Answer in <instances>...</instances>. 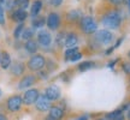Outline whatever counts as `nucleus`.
I'll return each mask as SVG.
<instances>
[{"label":"nucleus","mask_w":130,"mask_h":120,"mask_svg":"<svg viewBox=\"0 0 130 120\" xmlns=\"http://www.w3.org/2000/svg\"><path fill=\"white\" fill-rule=\"evenodd\" d=\"M122 22V16L119 12L117 11H112V12H108V13L102 18V25L105 28L108 29H117L119 25H121Z\"/></svg>","instance_id":"obj_1"},{"label":"nucleus","mask_w":130,"mask_h":120,"mask_svg":"<svg viewBox=\"0 0 130 120\" xmlns=\"http://www.w3.org/2000/svg\"><path fill=\"white\" fill-rule=\"evenodd\" d=\"M81 29L86 34H93V32L96 31L98 24L95 23V21L92 17L86 16V17L81 18Z\"/></svg>","instance_id":"obj_2"},{"label":"nucleus","mask_w":130,"mask_h":120,"mask_svg":"<svg viewBox=\"0 0 130 120\" xmlns=\"http://www.w3.org/2000/svg\"><path fill=\"white\" fill-rule=\"evenodd\" d=\"M43 66H45V58L40 54L32 55L28 61V67L31 71H40L43 69Z\"/></svg>","instance_id":"obj_3"},{"label":"nucleus","mask_w":130,"mask_h":120,"mask_svg":"<svg viewBox=\"0 0 130 120\" xmlns=\"http://www.w3.org/2000/svg\"><path fill=\"white\" fill-rule=\"evenodd\" d=\"M95 40H96L101 45H108L111 43L112 40H113V34L111 31H108L106 29H102V30H99L95 35Z\"/></svg>","instance_id":"obj_4"},{"label":"nucleus","mask_w":130,"mask_h":120,"mask_svg":"<svg viewBox=\"0 0 130 120\" xmlns=\"http://www.w3.org/2000/svg\"><path fill=\"white\" fill-rule=\"evenodd\" d=\"M40 96V94L37 91L36 89H29L27 91L24 92L23 95V103L24 105H27V106H30V105H34L35 102H36L37 97Z\"/></svg>","instance_id":"obj_5"},{"label":"nucleus","mask_w":130,"mask_h":120,"mask_svg":"<svg viewBox=\"0 0 130 120\" xmlns=\"http://www.w3.org/2000/svg\"><path fill=\"white\" fill-rule=\"evenodd\" d=\"M23 105V98L18 95H13L7 100V108L11 112H17L21 109V107Z\"/></svg>","instance_id":"obj_6"},{"label":"nucleus","mask_w":130,"mask_h":120,"mask_svg":"<svg viewBox=\"0 0 130 120\" xmlns=\"http://www.w3.org/2000/svg\"><path fill=\"white\" fill-rule=\"evenodd\" d=\"M35 106H36V109H39L40 112H46L51 108V101L45 95H40L35 102Z\"/></svg>","instance_id":"obj_7"},{"label":"nucleus","mask_w":130,"mask_h":120,"mask_svg":"<svg viewBox=\"0 0 130 120\" xmlns=\"http://www.w3.org/2000/svg\"><path fill=\"white\" fill-rule=\"evenodd\" d=\"M46 23H47V27L51 29V30H56L59 27V24H60V17H59V14L56 13V12L50 13L48 17H47Z\"/></svg>","instance_id":"obj_8"},{"label":"nucleus","mask_w":130,"mask_h":120,"mask_svg":"<svg viewBox=\"0 0 130 120\" xmlns=\"http://www.w3.org/2000/svg\"><path fill=\"white\" fill-rule=\"evenodd\" d=\"M45 96L50 100V101H54V100H58L60 97V89L58 88L57 85H51L46 89V92H45Z\"/></svg>","instance_id":"obj_9"},{"label":"nucleus","mask_w":130,"mask_h":120,"mask_svg":"<svg viewBox=\"0 0 130 120\" xmlns=\"http://www.w3.org/2000/svg\"><path fill=\"white\" fill-rule=\"evenodd\" d=\"M51 41H52V36L47 30H41L37 34V42L41 46H48L51 43Z\"/></svg>","instance_id":"obj_10"},{"label":"nucleus","mask_w":130,"mask_h":120,"mask_svg":"<svg viewBox=\"0 0 130 120\" xmlns=\"http://www.w3.org/2000/svg\"><path fill=\"white\" fill-rule=\"evenodd\" d=\"M35 76H32V74H27V76H24L23 78L21 79V82L18 84V89L21 90H23V89H27L29 87H31L32 84L35 83Z\"/></svg>","instance_id":"obj_11"},{"label":"nucleus","mask_w":130,"mask_h":120,"mask_svg":"<svg viewBox=\"0 0 130 120\" xmlns=\"http://www.w3.org/2000/svg\"><path fill=\"white\" fill-rule=\"evenodd\" d=\"M64 112L59 107H52L50 108V114H48V119L50 120H60L63 118Z\"/></svg>","instance_id":"obj_12"},{"label":"nucleus","mask_w":130,"mask_h":120,"mask_svg":"<svg viewBox=\"0 0 130 120\" xmlns=\"http://www.w3.org/2000/svg\"><path fill=\"white\" fill-rule=\"evenodd\" d=\"M10 67H11V73L14 74V76H21L24 72V64L21 61H16Z\"/></svg>","instance_id":"obj_13"},{"label":"nucleus","mask_w":130,"mask_h":120,"mask_svg":"<svg viewBox=\"0 0 130 120\" xmlns=\"http://www.w3.org/2000/svg\"><path fill=\"white\" fill-rule=\"evenodd\" d=\"M0 66H1V69H9L10 66H11V56L7 52H4L3 54H1V58H0Z\"/></svg>","instance_id":"obj_14"},{"label":"nucleus","mask_w":130,"mask_h":120,"mask_svg":"<svg viewBox=\"0 0 130 120\" xmlns=\"http://www.w3.org/2000/svg\"><path fill=\"white\" fill-rule=\"evenodd\" d=\"M77 41H78V38H77V35L76 34H68V36H66V41H65V47H68V48H74L76 47L77 45Z\"/></svg>","instance_id":"obj_15"},{"label":"nucleus","mask_w":130,"mask_h":120,"mask_svg":"<svg viewBox=\"0 0 130 120\" xmlns=\"http://www.w3.org/2000/svg\"><path fill=\"white\" fill-rule=\"evenodd\" d=\"M12 17H13L14 21H17V22H21V23H22V22H23V21H25V18L28 17V13H27V11H25V10L17 9L13 12Z\"/></svg>","instance_id":"obj_16"},{"label":"nucleus","mask_w":130,"mask_h":120,"mask_svg":"<svg viewBox=\"0 0 130 120\" xmlns=\"http://www.w3.org/2000/svg\"><path fill=\"white\" fill-rule=\"evenodd\" d=\"M41 7H42V3L40 0L34 1V4L31 5V9H30V14H31L32 17H37L39 12L41 11Z\"/></svg>","instance_id":"obj_17"},{"label":"nucleus","mask_w":130,"mask_h":120,"mask_svg":"<svg viewBox=\"0 0 130 120\" xmlns=\"http://www.w3.org/2000/svg\"><path fill=\"white\" fill-rule=\"evenodd\" d=\"M37 48H39V46H37L36 41H34V40H29L25 43V51L28 52V53H31V54L36 53Z\"/></svg>","instance_id":"obj_18"},{"label":"nucleus","mask_w":130,"mask_h":120,"mask_svg":"<svg viewBox=\"0 0 130 120\" xmlns=\"http://www.w3.org/2000/svg\"><path fill=\"white\" fill-rule=\"evenodd\" d=\"M32 35H34V29L32 28H24L21 37H22L23 40H25V41H29V40H31Z\"/></svg>","instance_id":"obj_19"},{"label":"nucleus","mask_w":130,"mask_h":120,"mask_svg":"<svg viewBox=\"0 0 130 120\" xmlns=\"http://www.w3.org/2000/svg\"><path fill=\"white\" fill-rule=\"evenodd\" d=\"M46 24V19L43 17H35L32 19V28H42Z\"/></svg>","instance_id":"obj_20"},{"label":"nucleus","mask_w":130,"mask_h":120,"mask_svg":"<svg viewBox=\"0 0 130 120\" xmlns=\"http://www.w3.org/2000/svg\"><path fill=\"white\" fill-rule=\"evenodd\" d=\"M94 63L93 61H84V63H81L78 65V70L81 72H83V71H87V70H90L92 67H94Z\"/></svg>","instance_id":"obj_21"},{"label":"nucleus","mask_w":130,"mask_h":120,"mask_svg":"<svg viewBox=\"0 0 130 120\" xmlns=\"http://www.w3.org/2000/svg\"><path fill=\"white\" fill-rule=\"evenodd\" d=\"M68 17H69L70 21H77V19L82 18V13H81V11H78V10H72V11L69 12Z\"/></svg>","instance_id":"obj_22"},{"label":"nucleus","mask_w":130,"mask_h":120,"mask_svg":"<svg viewBox=\"0 0 130 120\" xmlns=\"http://www.w3.org/2000/svg\"><path fill=\"white\" fill-rule=\"evenodd\" d=\"M66 36H68V34H65V32H59L58 35H57V45L58 46H65V41H66Z\"/></svg>","instance_id":"obj_23"},{"label":"nucleus","mask_w":130,"mask_h":120,"mask_svg":"<svg viewBox=\"0 0 130 120\" xmlns=\"http://www.w3.org/2000/svg\"><path fill=\"white\" fill-rule=\"evenodd\" d=\"M14 6L19 10H25L29 6V0H14Z\"/></svg>","instance_id":"obj_24"},{"label":"nucleus","mask_w":130,"mask_h":120,"mask_svg":"<svg viewBox=\"0 0 130 120\" xmlns=\"http://www.w3.org/2000/svg\"><path fill=\"white\" fill-rule=\"evenodd\" d=\"M76 53H78V48L77 47H74V48H68L65 51V59L66 60H70L71 56H74Z\"/></svg>","instance_id":"obj_25"},{"label":"nucleus","mask_w":130,"mask_h":120,"mask_svg":"<svg viewBox=\"0 0 130 120\" xmlns=\"http://www.w3.org/2000/svg\"><path fill=\"white\" fill-rule=\"evenodd\" d=\"M23 30H24V25L22 23H19L18 25H17V28L14 29V31H13L14 38H19V37L22 36V32H23Z\"/></svg>","instance_id":"obj_26"},{"label":"nucleus","mask_w":130,"mask_h":120,"mask_svg":"<svg viewBox=\"0 0 130 120\" xmlns=\"http://www.w3.org/2000/svg\"><path fill=\"white\" fill-rule=\"evenodd\" d=\"M122 114H123V111H122V109H116V111L108 113L106 118L107 119H110V120H115L116 118H118L119 115H122Z\"/></svg>","instance_id":"obj_27"},{"label":"nucleus","mask_w":130,"mask_h":120,"mask_svg":"<svg viewBox=\"0 0 130 120\" xmlns=\"http://www.w3.org/2000/svg\"><path fill=\"white\" fill-rule=\"evenodd\" d=\"M3 6H5L9 11H11V10L14 7V0H5V3Z\"/></svg>","instance_id":"obj_28"},{"label":"nucleus","mask_w":130,"mask_h":120,"mask_svg":"<svg viewBox=\"0 0 130 120\" xmlns=\"http://www.w3.org/2000/svg\"><path fill=\"white\" fill-rule=\"evenodd\" d=\"M0 24H5V12H4V6L0 4Z\"/></svg>","instance_id":"obj_29"},{"label":"nucleus","mask_w":130,"mask_h":120,"mask_svg":"<svg viewBox=\"0 0 130 120\" xmlns=\"http://www.w3.org/2000/svg\"><path fill=\"white\" fill-rule=\"evenodd\" d=\"M81 58H82V54L78 52V53H76L74 56H71V58H70V60H71V61H76V60H79Z\"/></svg>","instance_id":"obj_30"},{"label":"nucleus","mask_w":130,"mask_h":120,"mask_svg":"<svg viewBox=\"0 0 130 120\" xmlns=\"http://www.w3.org/2000/svg\"><path fill=\"white\" fill-rule=\"evenodd\" d=\"M123 70H124V72L128 74H130V64L125 63V64H123Z\"/></svg>","instance_id":"obj_31"},{"label":"nucleus","mask_w":130,"mask_h":120,"mask_svg":"<svg viewBox=\"0 0 130 120\" xmlns=\"http://www.w3.org/2000/svg\"><path fill=\"white\" fill-rule=\"evenodd\" d=\"M88 119H89V115L88 114H84V115H81L78 118H76L75 120H88Z\"/></svg>","instance_id":"obj_32"},{"label":"nucleus","mask_w":130,"mask_h":120,"mask_svg":"<svg viewBox=\"0 0 130 120\" xmlns=\"http://www.w3.org/2000/svg\"><path fill=\"white\" fill-rule=\"evenodd\" d=\"M51 1H52V4L54 5V6H58V5L61 4V1H63V0H51Z\"/></svg>","instance_id":"obj_33"},{"label":"nucleus","mask_w":130,"mask_h":120,"mask_svg":"<svg viewBox=\"0 0 130 120\" xmlns=\"http://www.w3.org/2000/svg\"><path fill=\"white\" fill-rule=\"evenodd\" d=\"M110 1H111L112 4H115V5H119L123 0H110Z\"/></svg>","instance_id":"obj_34"},{"label":"nucleus","mask_w":130,"mask_h":120,"mask_svg":"<svg viewBox=\"0 0 130 120\" xmlns=\"http://www.w3.org/2000/svg\"><path fill=\"white\" fill-rule=\"evenodd\" d=\"M115 120H124V114H122V115H119L118 118H116Z\"/></svg>","instance_id":"obj_35"},{"label":"nucleus","mask_w":130,"mask_h":120,"mask_svg":"<svg viewBox=\"0 0 130 120\" xmlns=\"http://www.w3.org/2000/svg\"><path fill=\"white\" fill-rule=\"evenodd\" d=\"M126 5H128V7H129V11H130V0H123Z\"/></svg>","instance_id":"obj_36"},{"label":"nucleus","mask_w":130,"mask_h":120,"mask_svg":"<svg viewBox=\"0 0 130 120\" xmlns=\"http://www.w3.org/2000/svg\"><path fill=\"white\" fill-rule=\"evenodd\" d=\"M0 120H7V118L5 115H3V114H0Z\"/></svg>","instance_id":"obj_37"},{"label":"nucleus","mask_w":130,"mask_h":120,"mask_svg":"<svg viewBox=\"0 0 130 120\" xmlns=\"http://www.w3.org/2000/svg\"><path fill=\"white\" fill-rule=\"evenodd\" d=\"M126 114H128V119L130 120V108H129V109H128V113H126Z\"/></svg>","instance_id":"obj_38"},{"label":"nucleus","mask_w":130,"mask_h":120,"mask_svg":"<svg viewBox=\"0 0 130 120\" xmlns=\"http://www.w3.org/2000/svg\"><path fill=\"white\" fill-rule=\"evenodd\" d=\"M99 120H110V119H107V118H101V119H99Z\"/></svg>","instance_id":"obj_39"},{"label":"nucleus","mask_w":130,"mask_h":120,"mask_svg":"<svg viewBox=\"0 0 130 120\" xmlns=\"http://www.w3.org/2000/svg\"><path fill=\"white\" fill-rule=\"evenodd\" d=\"M128 55H129V58H130V51H129V53H128Z\"/></svg>","instance_id":"obj_40"},{"label":"nucleus","mask_w":130,"mask_h":120,"mask_svg":"<svg viewBox=\"0 0 130 120\" xmlns=\"http://www.w3.org/2000/svg\"><path fill=\"white\" fill-rule=\"evenodd\" d=\"M0 95H1V90H0Z\"/></svg>","instance_id":"obj_41"},{"label":"nucleus","mask_w":130,"mask_h":120,"mask_svg":"<svg viewBox=\"0 0 130 120\" xmlns=\"http://www.w3.org/2000/svg\"><path fill=\"white\" fill-rule=\"evenodd\" d=\"M0 58H1V54H0Z\"/></svg>","instance_id":"obj_42"}]
</instances>
